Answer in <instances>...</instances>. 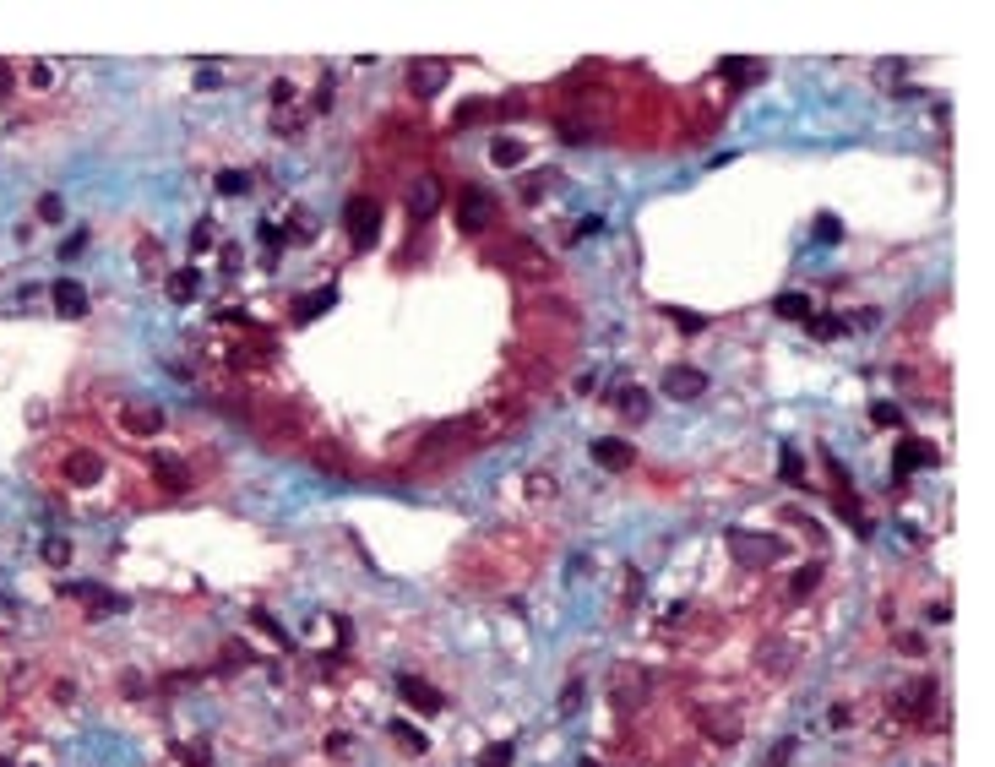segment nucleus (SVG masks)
I'll use <instances>...</instances> for the list:
<instances>
[{"instance_id":"nucleus-1","label":"nucleus","mask_w":995,"mask_h":767,"mask_svg":"<svg viewBox=\"0 0 995 767\" xmlns=\"http://www.w3.org/2000/svg\"><path fill=\"white\" fill-rule=\"evenodd\" d=\"M490 223H495V202H490V191L468 185V191L457 196V229H463V234H484Z\"/></svg>"},{"instance_id":"nucleus-2","label":"nucleus","mask_w":995,"mask_h":767,"mask_svg":"<svg viewBox=\"0 0 995 767\" xmlns=\"http://www.w3.org/2000/svg\"><path fill=\"white\" fill-rule=\"evenodd\" d=\"M343 223H348V240L365 251V245L376 240V229H381V207H376L370 196H354V202L343 207Z\"/></svg>"},{"instance_id":"nucleus-3","label":"nucleus","mask_w":995,"mask_h":767,"mask_svg":"<svg viewBox=\"0 0 995 767\" xmlns=\"http://www.w3.org/2000/svg\"><path fill=\"white\" fill-rule=\"evenodd\" d=\"M446 76H452V60H414L408 65V93L414 98H435L446 87Z\"/></svg>"},{"instance_id":"nucleus-4","label":"nucleus","mask_w":995,"mask_h":767,"mask_svg":"<svg viewBox=\"0 0 995 767\" xmlns=\"http://www.w3.org/2000/svg\"><path fill=\"white\" fill-rule=\"evenodd\" d=\"M729 550H735L740 566H767V561H778L784 545H778V539H762V545H756V534H740V528H735V534H729Z\"/></svg>"},{"instance_id":"nucleus-5","label":"nucleus","mask_w":995,"mask_h":767,"mask_svg":"<svg viewBox=\"0 0 995 767\" xmlns=\"http://www.w3.org/2000/svg\"><path fill=\"white\" fill-rule=\"evenodd\" d=\"M435 212H441V180H435V174H419L414 191H408V218L424 223V218H435Z\"/></svg>"},{"instance_id":"nucleus-6","label":"nucleus","mask_w":995,"mask_h":767,"mask_svg":"<svg viewBox=\"0 0 995 767\" xmlns=\"http://www.w3.org/2000/svg\"><path fill=\"white\" fill-rule=\"evenodd\" d=\"M664 392H669V398H702V392H707V376L691 370V365H669V370H664Z\"/></svg>"},{"instance_id":"nucleus-7","label":"nucleus","mask_w":995,"mask_h":767,"mask_svg":"<svg viewBox=\"0 0 995 767\" xmlns=\"http://www.w3.org/2000/svg\"><path fill=\"white\" fill-rule=\"evenodd\" d=\"M103 479V457L98 452H65V485H98Z\"/></svg>"},{"instance_id":"nucleus-8","label":"nucleus","mask_w":995,"mask_h":767,"mask_svg":"<svg viewBox=\"0 0 995 767\" xmlns=\"http://www.w3.org/2000/svg\"><path fill=\"white\" fill-rule=\"evenodd\" d=\"M631 457H637V452H631L620 436H604V441H593V463H599V468H610V474H626V468H631Z\"/></svg>"},{"instance_id":"nucleus-9","label":"nucleus","mask_w":995,"mask_h":767,"mask_svg":"<svg viewBox=\"0 0 995 767\" xmlns=\"http://www.w3.org/2000/svg\"><path fill=\"white\" fill-rule=\"evenodd\" d=\"M610 692H615V703H620V708H626V703L637 708V703L648 697V675H642V670H631V664H620V670H615V681H610Z\"/></svg>"},{"instance_id":"nucleus-10","label":"nucleus","mask_w":995,"mask_h":767,"mask_svg":"<svg viewBox=\"0 0 995 767\" xmlns=\"http://www.w3.org/2000/svg\"><path fill=\"white\" fill-rule=\"evenodd\" d=\"M702 735L718 741V746H735V741H740V719H735L729 708H707V713H702Z\"/></svg>"},{"instance_id":"nucleus-11","label":"nucleus","mask_w":995,"mask_h":767,"mask_svg":"<svg viewBox=\"0 0 995 767\" xmlns=\"http://www.w3.org/2000/svg\"><path fill=\"white\" fill-rule=\"evenodd\" d=\"M506 267H517V272H528V278H550V256L533 251L528 240H517V245L506 251Z\"/></svg>"},{"instance_id":"nucleus-12","label":"nucleus","mask_w":995,"mask_h":767,"mask_svg":"<svg viewBox=\"0 0 995 767\" xmlns=\"http://www.w3.org/2000/svg\"><path fill=\"white\" fill-rule=\"evenodd\" d=\"M120 430H131V436H158V430H163V408L136 403V408H125V414H120Z\"/></svg>"},{"instance_id":"nucleus-13","label":"nucleus","mask_w":995,"mask_h":767,"mask_svg":"<svg viewBox=\"0 0 995 767\" xmlns=\"http://www.w3.org/2000/svg\"><path fill=\"white\" fill-rule=\"evenodd\" d=\"M397 692L408 697V703H419V708H430V713H441L446 708V697L430 686V681H419V675H397Z\"/></svg>"},{"instance_id":"nucleus-14","label":"nucleus","mask_w":995,"mask_h":767,"mask_svg":"<svg viewBox=\"0 0 995 767\" xmlns=\"http://www.w3.org/2000/svg\"><path fill=\"white\" fill-rule=\"evenodd\" d=\"M196 294H201V272H196V267L169 272V300H174V305H190Z\"/></svg>"},{"instance_id":"nucleus-15","label":"nucleus","mask_w":995,"mask_h":767,"mask_svg":"<svg viewBox=\"0 0 995 767\" xmlns=\"http://www.w3.org/2000/svg\"><path fill=\"white\" fill-rule=\"evenodd\" d=\"M54 310H60V316H87V294H82V283L60 278V283H54Z\"/></svg>"},{"instance_id":"nucleus-16","label":"nucleus","mask_w":995,"mask_h":767,"mask_svg":"<svg viewBox=\"0 0 995 767\" xmlns=\"http://www.w3.org/2000/svg\"><path fill=\"white\" fill-rule=\"evenodd\" d=\"M152 474H158L169 490H185V485H190V474H185V463H180L174 452H152Z\"/></svg>"},{"instance_id":"nucleus-17","label":"nucleus","mask_w":995,"mask_h":767,"mask_svg":"<svg viewBox=\"0 0 995 767\" xmlns=\"http://www.w3.org/2000/svg\"><path fill=\"white\" fill-rule=\"evenodd\" d=\"M936 703V681H909L903 692H898V713H920V708H931Z\"/></svg>"},{"instance_id":"nucleus-18","label":"nucleus","mask_w":995,"mask_h":767,"mask_svg":"<svg viewBox=\"0 0 995 767\" xmlns=\"http://www.w3.org/2000/svg\"><path fill=\"white\" fill-rule=\"evenodd\" d=\"M332 305H337V294H332V289L299 294V300H294V321H316V316H321V310H332Z\"/></svg>"},{"instance_id":"nucleus-19","label":"nucleus","mask_w":995,"mask_h":767,"mask_svg":"<svg viewBox=\"0 0 995 767\" xmlns=\"http://www.w3.org/2000/svg\"><path fill=\"white\" fill-rule=\"evenodd\" d=\"M718 71H724L729 82H740V87H751V82H762V76H767V71H762V65H751L746 54H729V60H718Z\"/></svg>"},{"instance_id":"nucleus-20","label":"nucleus","mask_w":995,"mask_h":767,"mask_svg":"<svg viewBox=\"0 0 995 767\" xmlns=\"http://www.w3.org/2000/svg\"><path fill=\"white\" fill-rule=\"evenodd\" d=\"M522 158H528V147H522L517 136H495V147H490V163H495V169H517Z\"/></svg>"},{"instance_id":"nucleus-21","label":"nucleus","mask_w":995,"mask_h":767,"mask_svg":"<svg viewBox=\"0 0 995 767\" xmlns=\"http://www.w3.org/2000/svg\"><path fill=\"white\" fill-rule=\"evenodd\" d=\"M936 463V452L925 447V441H903V452H898V474H909V468H931Z\"/></svg>"},{"instance_id":"nucleus-22","label":"nucleus","mask_w":995,"mask_h":767,"mask_svg":"<svg viewBox=\"0 0 995 767\" xmlns=\"http://www.w3.org/2000/svg\"><path fill=\"white\" fill-rule=\"evenodd\" d=\"M773 310H778L784 321H811V300H805V294H778Z\"/></svg>"},{"instance_id":"nucleus-23","label":"nucleus","mask_w":995,"mask_h":767,"mask_svg":"<svg viewBox=\"0 0 995 767\" xmlns=\"http://www.w3.org/2000/svg\"><path fill=\"white\" fill-rule=\"evenodd\" d=\"M218 191L223 196H245L250 191V174L245 169H218Z\"/></svg>"},{"instance_id":"nucleus-24","label":"nucleus","mask_w":995,"mask_h":767,"mask_svg":"<svg viewBox=\"0 0 995 767\" xmlns=\"http://www.w3.org/2000/svg\"><path fill=\"white\" fill-rule=\"evenodd\" d=\"M664 316H669L680 332H702V327H707V316H697V310H686V305H664Z\"/></svg>"},{"instance_id":"nucleus-25","label":"nucleus","mask_w":995,"mask_h":767,"mask_svg":"<svg viewBox=\"0 0 995 767\" xmlns=\"http://www.w3.org/2000/svg\"><path fill=\"white\" fill-rule=\"evenodd\" d=\"M620 414L642 419V414H648V392H642V387H626V392H620Z\"/></svg>"},{"instance_id":"nucleus-26","label":"nucleus","mask_w":995,"mask_h":767,"mask_svg":"<svg viewBox=\"0 0 995 767\" xmlns=\"http://www.w3.org/2000/svg\"><path fill=\"white\" fill-rule=\"evenodd\" d=\"M816 583H822V566H805V572H795L789 594H795V599H805V594H816Z\"/></svg>"},{"instance_id":"nucleus-27","label":"nucleus","mask_w":995,"mask_h":767,"mask_svg":"<svg viewBox=\"0 0 995 767\" xmlns=\"http://www.w3.org/2000/svg\"><path fill=\"white\" fill-rule=\"evenodd\" d=\"M816 240H822V245H838V240H844V223H838L833 212H822V218H816Z\"/></svg>"},{"instance_id":"nucleus-28","label":"nucleus","mask_w":995,"mask_h":767,"mask_svg":"<svg viewBox=\"0 0 995 767\" xmlns=\"http://www.w3.org/2000/svg\"><path fill=\"white\" fill-rule=\"evenodd\" d=\"M44 561L49 566H65L71 561V539H44Z\"/></svg>"},{"instance_id":"nucleus-29","label":"nucleus","mask_w":995,"mask_h":767,"mask_svg":"<svg viewBox=\"0 0 995 767\" xmlns=\"http://www.w3.org/2000/svg\"><path fill=\"white\" fill-rule=\"evenodd\" d=\"M484 114H490V103H484V98H473V103H463V109H457V125H479Z\"/></svg>"},{"instance_id":"nucleus-30","label":"nucleus","mask_w":995,"mask_h":767,"mask_svg":"<svg viewBox=\"0 0 995 767\" xmlns=\"http://www.w3.org/2000/svg\"><path fill=\"white\" fill-rule=\"evenodd\" d=\"M789 757H795V741H778V746H773V757H767L762 767H789Z\"/></svg>"},{"instance_id":"nucleus-31","label":"nucleus","mask_w":995,"mask_h":767,"mask_svg":"<svg viewBox=\"0 0 995 767\" xmlns=\"http://www.w3.org/2000/svg\"><path fill=\"white\" fill-rule=\"evenodd\" d=\"M871 419H876V425H903V414H898L893 403H876V408H871Z\"/></svg>"},{"instance_id":"nucleus-32","label":"nucleus","mask_w":995,"mask_h":767,"mask_svg":"<svg viewBox=\"0 0 995 767\" xmlns=\"http://www.w3.org/2000/svg\"><path fill=\"white\" fill-rule=\"evenodd\" d=\"M392 735L403 741V746H414V752H424V735L419 730H408V724H392Z\"/></svg>"},{"instance_id":"nucleus-33","label":"nucleus","mask_w":995,"mask_h":767,"mask_svg":"<svg viewBox=\"0 0 995 767\" xmlns=\"http://www.w3.org/2000/svg\"><path fill=\"white\" fill-rule=\"evenodd\" d=\"M479 767H512V746H490V752H484V762Z\"/></svg>"},{"instance_id":"nucleus-34","label":"nucleus","mask_w":995,"mask_h":767,"mask_svg":"<svg viewBox=\"0 0 995 767\" xmlns=\"http://www.w3.org/2000/svg\"><path fill=\"white\" fill-rule=\"evenodd\" d=\"M544 185H550V174H533V180H522V196H528V202H539V196H544Z\"/></svg>"},{"instance_id":"nucleus-35","label":"nucleus","mask_w":995,"mask_h":767,"mask_svg":"<svg viewBox=\"0 0 995 767\" xmlns=\"http://www.w3.org/2000/svg\"><path fill=\"white\" fill-rule=\"evenodd\" d=\"M599 229H604V218H582V223H577V229H571V240H593V234H599Z\"/></svg>"},{"instance_id":"nucleus-36","label":"nucleus","mask_w":995,"mask_h":767,"mask_svg":"<svg viewBox=\"0 0 995 767\" xmlns=\"http://www.w3.org/2000/svg\"><path fill=\"white\" fill-rule=\"evenodd\" d=\"M190 251H212V223H196V234H190Z\"/></svg>"},{"instance_id":"nucleus-37","label":"nucleus","mask_w":995,"mask_h":767,"mask_svg":"<svg viewBox=\"0 0 995 767\" xmlns=\"http://www.w3.org/2000/svg\"><path fill=\"white\" fill-rule=\"evenodd\" d=\"M784 479H789V485H800V479H805V468H800V457H795V452H784Z\"/></svg>"},{"instance_id":"nucleus-38","label":"nucleus","mask_w":995,"mask_h":767,"mask_svg":"<svg viewBox=\"0 0 995 767\" xmlns=\"http://www.w3.org/2000/svg\"><path fill=\"white\" fill-rule=\"evenodd\" d=\"M577 703H582V681H571V686H566V697H561V713H577Z\"/></svg>"},{"instance_id":"nucleus-39","label":"nucleus","mask_w":995,"mask_h":767,"mask_svg":"<svg viewBox=\"0 0 995 767\" xmlns=\"http://www.w3.org/2000/svg\"><path fill=\"white\" fill-rule=\"evenodd\" d=\"M60 212H65V207H60V196H44V202H38V218H49V223H54Z\"/></svg>"},{"instance_id":"nucleus-40","label":"nucleus","mask_w":995,"mask_h":767,"mask_svg":"<svg viewBox=\"0 0 995 767\" xmlns=\"http://www.w3.org/2000/svg\"><path fill=\"white\" fill-rule=\"evenodd\" d=\"M838 332H844V321H838V316H822V321H816V338H838Z\"/></svg>"},{"instance_id":"nucleus-41","label":"nucleus","mask_w":995,"mask_h":767,"mask_svg":"<svg viewBox=\"0 0 995 767\" xmlns=\"http://www.w3.org/2000/svg\"><path fill=\"white\" fill-rule=\"evenodd\" d=\"M27 82H33V87H49V82H54V71H49V65H33V71H27Z\"/></svg>"},{"instance_id":"nucleus-42","label":"nucleus","mask_w":995,"mask_h":767,"mask_svg":"<svg viewBox=\"0 0 995 767\" xmlns=\"http://www.w3.org/2000/svg\"><path fill=\"white\" fill-rule=\"evenodd\" d=\"M272 103H294V82H272Z\"/></svg>"},{"instance_id":"nucleus-43","label":"nucleus","mask_w":995,"mask_h":767,"mask_svg":"<svg viewBox=\"0 0 995 767\" xmlns=\"http://www.w3.org/2000/svg\"><path fill=\"white\" fill-rule=\"evenodd\" d=\"M898 648H903V654H925V637H920V632H903V643H898Z\"/></svg>"},{"instance_id":"nucleus-44","label":"nucleus","mask_w":995,"mask_h":767,"mask_svg":"<svg viewBox=\"0 0 995 767\" xmlns=\"http://www.w3.org/2000/svg\"><path fill=\"white\" fill-rule=\"evenodd\" d=\"M528 490H533V496H555V479H550V474H544V479H528Z\"/></svg>"},{"instance_id":"nucleus-45","label":"nucleus","mask_w":995,"mask_h":767,"mask_svg":"<svg viewBox=\"0 0 995 767\" xmlns=\"http://www.w3.org/2000/svg\"><path fill=\"white\" fill-rule=\"evenodd\" d=\"M11 82H16V76H11V65H5V60H0V98H5V93H11Z\"/></svg>"},{"instance_id":"nucleus-46","label":"nucleus","mask_w":995,"mask_h":767,"mask_svg":"<svg viewBox=\"0 0 995 767\" xmlns=\"http://www.w3.org/2000/svg\"><path fill=\"white\" fill-rule=\"evenodd\" d=\"M582 767H599V762H582Z\"/></svg>"}]
</instances>
